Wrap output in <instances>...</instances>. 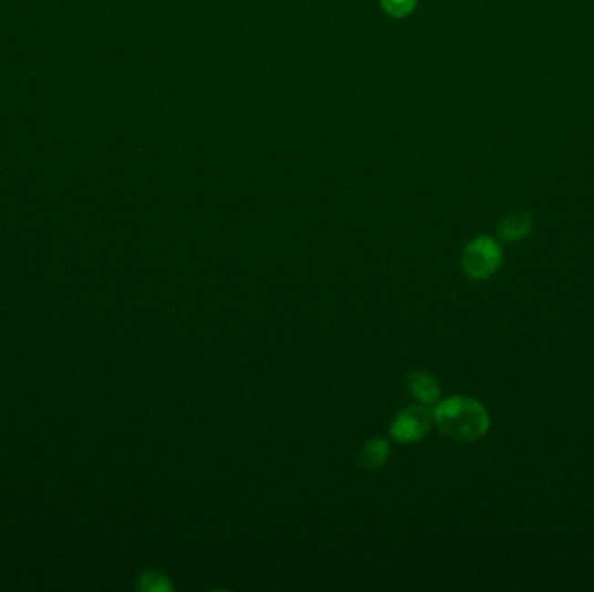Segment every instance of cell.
<instances>
[{
  "mask_svg": "<svg viewBox=\"0 0 594 592\" xmlns=\"http://www.w3.org/2000/svg\"><path fill=\"white\" fill-rule=\"evenodd\" d=\"M438 429L456 442L471 444L480 440L490 429V415L480 402L466 396H454L433 410Z\"/></svg>",
  "mask_w": 594,
  "mask_h": 592,
  "instance_id": "obj_1",
  "label": "cell"
},
{
  "mask_svg": "<svg viewBox=\"0 0 594 592\" xmlns=\"http://www.w3.org/2000/svg\"><path fill=\"white\" fill-rule=\"evenodd\" d=\"M461 264L467 277L486 280L501 268L502 249L494 239L478 237L466 245Z\"/></svg>",
  "mask_w": 594,
  "mask_h": 592,
  "instance_id": "obj_2",
  "label": "cell"
},
{
  "mask_svg": "<svg viewBox=\"0 0 594 592\" xmlns=\"http://www.w3.org/2000/svg\"><path fill=\"white\" fill-rule=\"evenodd\" d=\"M433 424V412L423 405L404 408L391 424V438L398 444H415L423 440Z\"/></svg>",
  "mask_w": 594,
  "mask_h": 592,
  "instance_id": "obj_3",
  "label": "cell"
},
{
  "mask_svg": "<svg viewBox=\"0 0 594 592\" xmlns=\"http://www.w3.org/2000/svg\"><path fill=\"white\" fill-rule=\"evenodd\" d=\"M534 219L528 212L515 210L502 218L497 231L504 241H520L532 231Z\"/></svg>",
  "mask_w": 594,
  "mask_h": 592,
  "instance_id": "obj_4",
  "label": "cell"
},
{
  "mask_svg": "<svg viewBox=\"0 0 594 592\" xmlns=\"http://www.w3.org/2000/svg\"><path fill=\"white\" fill-rule=\"evenodd\" d=\"M407 388L412 393V396L425 405L435 403L440 398V386H438L436 379L433 375H429L427 372H412L407 379Z\"/></svg>",
  "mask_w": 594,
  "mask_h": 592,
  "instance_id": "obj_5",
  "label": "cell"
},
{
  "mask_svg": "<svg viewBox=\"0 0 594 592\" xmlns=\"http://www.w3.org/2000/svg\"><path fill=\"white\" fill-rule=\"evenodd\" d=\"M390 455V444L384 438H372L367 444L362 446L360 455H358V463L364 469H379L381 465L388 461Z\"/></svg>",
  "mask_w": 594,
  "mask_h": 592,
  "instance_id": "obj_6",
  "label": "cell"
},
{
  "mask_svg": "<svg viewBox=\"0 0 594 592\" xmlns=\"http://www.w3.org/2000/svg\"><path fill=\"white\" fill-rule=\"evenodd\" d=\"M138 589L147 592H169L174 589V586L169 580L168 575L160 572H147L139 577Z\"/></svg>",
  "mask_w": 594,
  "mask_h": 592,
  "instance_id": "obj_7",
  "label": "cell"
},
{
  "mask_svg": "<svg viewBox=\"0 0 594 592\" xmlns=\"http://www.w3.org/2000/svg\"><path fill=\"white\" fill-rule=\"evenodd\" d=\"M381 2L393 16H405L412 11L415 0H381Z\"/></svg>",
  "mask_w": 594,
  "mask_h": 592,
  "instance_id": "obj_8",
  "label": "cell"
}]
</instances>
